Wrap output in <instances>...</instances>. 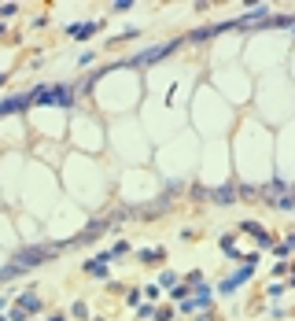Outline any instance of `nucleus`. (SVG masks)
<instances>
[{"mask_svg":"<svg viewBox=\"0 0 295 321\" xmlns=\"http://www.w3.org/2000/svg\"><path fill=\"white\" fill-rule=\"evenodd\" d=\"M291 34H295V19H291Z\"/></svg>","mask_w":295,"mask_h":321,"instance_id":"nucleus-37","label":"nucleus"},{"mask_svg":"<svg viewBox=\"0 0 295 321\" xmlns=\"http://www.w3.org/2000/svg\"><path fill=\"white\" fill-rule=\"evenodd\" d=\"M103 30V22H70L67 26V37H74V41H89V37H96Z\"/></svg>","mask_w":295,"mask_h":321,"instance_id":"nucleus-7","label":"nucleus"},{"mask_svg":"<svg viewBox=\"0 0 295 321\" xmlns=\"http://www.w3.org/2000/svg\"><path fill=\"white\" fill-rule=\"evenodd\" d=\"M8 303H11L8 296H0V314H4V310H8Z\"/></svg>","mask_w":295,"mask_h":321,"instance_id":"nucleus-32","label":"nucleus"},{"mask_svg":"<svg viewBox=\"0 0 295 321\" xmlns=\"http://www.w3.org/2000/svg\"><path fill=\"white\" fill-rule=\"evenodd\" d=\"M126 255H129V244H126V240H118L115 248L107 251V258H111V262H115V258H126Z\"/></svg>","mask_w":295,"mask_h":321,"instance_id":"nucleus-15","label":"nucleus"},{"mask_svg":"<svg viewBox=\"0 0 295 321\" xmlns=\"http://www.w3.org/2000/svg\"><path fill=\"white\" fill-rule=\"evenodd\" d=\"M15 307H22L26 314H41L44 310V299L34 292V288H30V292H22V296H15Z\"/></svg>","mask_w":295,"mask_h":321,"instance_id":"nucleus-8","label":"nucleus"},{"mask_svg":"<svg viewBox=\"0 0 295 321\" xmlns=\"http://www.w3.org/2000/svg\"><path fill=\"white\" fill-rule=\"evenodd\" d=\"M4 34H8V26H4V22H0V37H4Z\"/></svg>","mask_w":295,"mask_h":321,"instance_id":"nucleus-35","label":"nucleus"},{"mask_svg":"<svg viewBox=\"0 0 295 321\" xmlns=\"http://www.w3.org/2000/svg\"><path fill=\"white\" fill-rule=\"evenodd\" d=\"M159 296H163V288H159V284H148V288H144V299H148V303H155Z\"/></svg>","mask_w":295,"mask_h":321,"instance_id":"nucleus-23","label":"nucleus"},{"mask_svg":"<svg viewBox=\"0 0 295 321\" xmlns=\"http://www.w3.org/2000/svg\"><path fill=\"white\" fill-rule=\"evenodd\" d=\"M8 85V70H0V89H4Z\"/></svg>","mask_w":295,"mask_h":321,"instance_id":"nucleus-33","label":"nucleus"},{"mask_svg":"<svg viewBox=\"0 0 295 321\" xmlns=\"http://www.w3.org/2000/svg\"><path fill=\"white\" fill-rule=\"evenodd\" d=\"M11 321H30V314H26L22 307H15V310H11Z\"/></svg>","mask_w":295,"mask_h":321,"instance_id":"nucleus-26","label":"nucleus"},{"mask_svg":"<svg viewBox=\"0 0 295 321\" xmlns=\"http://www.w3.org/2000/svg\"><path fill=\"white\" fill-rule=\"evenodd\" d=\"M0 321H11V317H4V314H0Z\"/></svg>","mask_w":295,"mask_h":321,"instance_id":"nucleus-36","label":"nucleus"},{"mask_svg":"<svg viewBox=\"0 0 295 321\" xmlns=\"http://www.w3.org/2000/svg\"><path fill=\"white\" fill-rule=\"evenodd\" d=\"M284 292H288V284H270V288H266V296H270V299H281Z\"/></svg>","mask_w":295,"mask_h":321,"instance_id":"nucleus-22","label":"nucleus"},{"mask_svg":"<svg viewBox=\"0 0 295 321\" xmlns=\"http://www.w3.org/2000/svg\"><path fill=\"white\" fill-rule=\"evenodd\" d=\"M44 321H67V317L63 314H52V317H44Z\"/></svg>","mask_w":295,"mask_h":321,"instance_id":"nucleus-34","label":"nucleus"},{"mask_svg":"<svg viewBox=\"0 0 295 321\" xmlns=\"http://www.w3.org/2000/svg\"><path fill=\"white\" fill-rule=\"evenodd\" d=\"M170 317H174V310H170V307H163L159 314H155V321H170Z\"/></svg>","mask_w":295,"mask_h":321,"instance_id":"nucleus-29","label":"nucleus"},{"mask_svg":"<svg viewBox=\"0 0 295 321\" xmlns=\"http://www.w3.org/2000/svg\"><path fill=\"white\" fill-rule=\"evenodd\" d=\"M177 48H181V41H163V44H151V48L137 52L133 59H126V67H155V63H163L170 52H177Z\"/></svg>","mask_w":295,"mask_h":321,"instance_id":"nucleus-3","label":"nucleus"},{"mask_svg":"<svg viewBox=\"0 0 295 321\" xmlns=\"http://www.w3.org/2000/svg\"><path fill=\"white\" fill-rule=\"evenodd\" d=\"M74 96H77L74 82L37 85V89H34V107H74Z\"/></svg>","mask_w":295,"mask_h":321,"instance_id":"nucleus-1","label":"nucleus"},{"mask_svg":"<svg viewBox=\"0 0 295 321\" xmlns=\"http://www.w3.org/2000/svg\"><path fill=\"white\" fill-rule=\"evenodd\" d=\"M137 258H141L144 266H159L163 258H166V248H141V251H137Z\"/></svg>","mask_w":295,"mask_h":321,"instance_id":"nucleus-10","label":"nucleus"},{"mask_svg":"<svg viewBox=\"0 0 295 321\" xmlns=\"http://www.w3.org/2000/svg\"><path fill=\"white\" fill-rule=\"evenodd\" d=\"M255 244H258V248H273V233H270V229H262V233H255Z\"/></svg>","mask_w":295,"mask_h":321,"instance_id":"nucleus-16","label":"nucleus"},{"mask_svg":"<svg viewBox=\"0 0 295 321\" xmlns=\"http://www.w3.org/2000/svg\"><path fill=\"white\" fill-rule=\"evenodd\" d=\"M129 8H133L129 0H118V4H111V11H115V15H118V11H129Z\"/></svg>","mask_w":295,"mask_h":321,"instance_id":"nucleus-28","label":"nucleus"},{"mask_svg":"<svg viewBox=\"0 0 295 321\" xmlns=\"http://www.w3.org/2000/svg\"><path fill=\"white\" fill-rule=\"evenodd\" d=\"M184 284H192V288H196V284H203V270H192L189 277H184Z\"/></svg>","mask_w":295,"mask_h":321,"instance_id":"nucleus-24","label":"nucleus"},{"mask_svg":"<svg viewBox=\"0 0 295 321\" xmlns=\"http://www.w3.org/2000/svg\"><path fill=\"white\" fill-rule=\"evenodd\" d=\"M70 314H74V317H89V303H85V299H77L74 307H70Z\"/></svg>","mask_w":295,"mask_h":321,"instance_id":"nucleus-20","label":"nucleus"},{"mask_svg":"<svg viewBox=\"0 0 295 321\" xmlns=\"http://www.w3.org/2000/svg\"><path fill=\"white\" fill-rule=\"evenodd\" d=\"M92 63H96V52H82V56H77V67H92Z\"/></svg>","mask_w":295,"mask_h":321,"instance_id":"nucleus-21","label":"nucleus"},{"mask_svg":"<svg viewBox=\"0 0 295 321\" xmlns=\"http://www.w3.org/2000/svg\"><path fill=\"white\" fill-rule=\"evenodd\" d=\"M236 229H240V233H251V236H255V233H262V229H266V225H262V222H251V218H247V222H240Z\"/></svg>","mask_w":295,"mask_h":321,"instance_id":"nucleus-17","label":"nucleus"},{"mask_svg":"<svg viewBox=\"0 0 295 321\" xmlns=\"http://www.w3.org/2000/svg\"><path fill=\"white\" fill-rule=\"evenodd\" d=\"M170 299H174V303H184V299H192V284L177 281L174 288H170Z\"/></svg>","mask_w":295,"mask_h":321,"instance_id":"nucleus-12","label":"nucleus"},{"mask_svg":"<svg viewBox=\"0 0 295 321\" xmlns=\"http://www.w3.org/2000/svg\"><path fill=\"white\" fill-rule=\"evenodd\" d=\"M52 255H56V244H30V248H22V251H15V255H11V266L19 270V273H26V270L44 266Z\"/></svg>","mask_w":295,"mask_h":321,"instance_id":"nucleus-2","label":"nucleus"},{"mask_svg":"<svg viewBox=\"0 0 295 321\" xmlns=\"http://www.w3.org/2000/svg\"><path fill=\"white\" fill-rule=\"evenodd\" d=\"M196 321H214V307H207V310H196Z\"/></svg>","mask_w":295,"mask_h":321,"instance_id":"nucleus-25","label":"nucleus"},{"mask_svg":"<svg viewBox=\"0 0 295 321\" xmlns=\"http://www.w3.org/2000/svg\"><path fill=\"white\" fill-rule=\"evenodd\" d=\"M155 314H159V307H155V303H148V299L141 303V307H137V317H141V321H151Z\"/></svg>","mask_w":295,"mask_h":321,"instance_id":"nucleus-13","label":"nucleus"},{"mask_svg":"<svg viewBox=\"0 0 295 321\" xmlns=\"http://www.w3.org/2000/svg\"><path fill=\"white\" fill-rule=\"evenodd\" d=\"M218 244H222V251L232 258V262H236V258L244 262V255H240V248H236V236H232V233H222V240H218Z\"/></svg>","mask_w":295,"mask_h":321,"instance_id":"nucleus-11","label":"nucleus"},{"mask_svg":"<svg viewBox=\"0 0 295 321\" xmlns=\"http://www.w3.org/2000/svg\"><path fill=\"white\" fill-rule=\"evenodd\" d=\"M15 277H19V270H15L11 262H8V266H0V284H8V281H15Z\"/></svg>","mask_w":295,"mask_h":321,"instance_id":"nucleus-19","label":"nucleus"},{"mask_svg":"<svg viewBox=\"0 0 295 321\" xmlns=\"http://www.w3.org/2000/svg\"><path fill=\"white\" fill-rule=\"evenodd\" d=\"M15 11H19V8H15V4H4V8H0V19H11Z\"/></svg>","mask_w":295,"mask_h":321,"instance_id":"nucleus-27","label":"nucleus"},{"mask_svg":"<svg viewBox=\"0 0 295 321\" xmlns=\"http://www.w3.org/2000/svg\"><path fill=\"white\" fill-rule=\"evenodd\" d=\"M288 288H295V266H288Z\"/></svg>","mask_w":295,"mask_h":321,"instance_id":"nucleus-31","label":"nucleus"},{"mask_svg":"<svg viewBox=\"0 0 295 321\" xmlns=\"http://www.w3.org/2000/svg\"><path fill=\"white\" fill-rule=\"evenodd\" d=\"M126 303L129 307H141L144 303V288H126Z\"/></svg>","mask_w":295,"mask_h":321,"instance_id":"nucleus-14","label":"nucleus"},{"mask_svg":"<svg viewBox=\"0 0 295 321\" xmlns=\"http://www.w3.org/2000/svg\"><path fill=\"white\" fill-rule=\"evenodd\" d=\"M177 281H181V277H177L174 270H163V277H159V288H174Z\"/></svg>","mask_w":295,"mask_h":321,"instance_id":"nucleus-18","label":"nucleus"},{"mask_svg":"<svg viewBox=\"0 0 295 321\" xmlns=\"http://www.w3.org/2000/svg\"><path fill=\"white\" fill-rule=\"evenodd\" d=\"M255 266H258V255H247V258H244V266H240V270H232L229 277L218 284V296H236V288H244L247 281H251Z\"/></svg>","mask_w":295,"mask_h":321,"instance_id":"nucleus-4","label":"nucleus"},{"mask_svg":"<svg viewBox=\"0 0 295 321\" xmlns=\"http://www.w3.org/2000/svg\"><path fill=\"white\" fill-rule=\"evenodd\" d=\"M210 200L218 203V207H229V203H236V185H222V189H214V192H210Z\"/></svg>","mask_w":295,"mask_h":321,"instance_id":"nucleus-9","label":"nucleus"},{"mask_svg":"<svg viewBox=\"0 0 295 321\" xmlns=\"http://www.w3.org/2000/svg\"><path fill=\"white\" fill-rule=\"evenodd\" d=\"M26 107H34V89H30V93H15V96H4V100H0V118H4V115H15V111H26Z\"/></svg>","mask_w":295,"mask_h":321,"instance_id":"nucleus-5","label":"nucleus"},{"mask_svg":"<svg viewBox=\"0 0 295 321\" xmlns=\"http://www.w3.org/2000/svg\"><path fill=\"white\" fill-rule=\"evenodd\" d=\"M82 273H85V277H100V281H107V277H111V258H107V255L89 258V262H82Z\"/></svg>","mask_w":295,"mask_h":321,"instance_id":"nucleus-6","label":"nucleus"},{"mask_svg":"<svg viewBox=\"0 0 295 321\" xmlns=\"http://www.w3.org/2000/svg\"><path fill=\"white\" fill-rule=\"evenodd\" d=\"M284 248H288V251H295V233H288V240H284Z\"/></svg>","mask_w":295,"mask_h":321,"instance_id":"nucleus-30","label":"nucleus"}]
</instances>
